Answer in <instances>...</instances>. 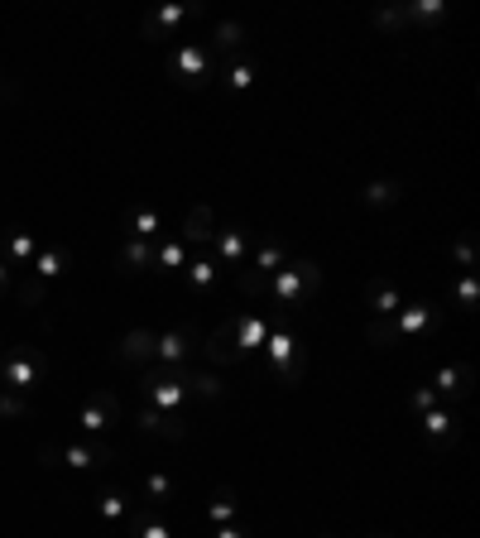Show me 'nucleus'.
I'll list each match as a JSON object with an SVG mask.
<instances>
[{
	"mask_svg": "<svg viewBox=\"0 0 480 538\" xmlns=\"http://www.w3.org/2000/svg\"><path fill=\"white\" fill-rule=\"evenodd\" d=\"M164 231V217L154 207H130L125 212V241H154Z\"/></svg>",
	"mask_w": 480,
	"mask_h": 538,
	"instance_id": "nucleus-15",
	"label": "nucleus"
},
{
	"mask_svg": "<svg viewBox=\"0 0 480 538\" xmlns=\"http://www.w3.org/2000/svg\"><path fill=\"white\" fill-rule=\"evenodd\" d=\"M178 236H183L188 245H197V250L207 255V250H212V236H216V217H212V207H207V202H197V207L188 212V221L178 226Z\"/></svg>",
	"mask_w": 480,
	"mask_h": 538,
	"instance_id": "nucleus-11",
	"label": "nucleus"
},
{
	"mask_svg": "<svg viewBox=\"0 0 480 538\" xmlns=\"http://www.w3.org/2000/svg\"><path fill=\"white\" fill-rule=\"evenodd\" d=\"M116 423H120V399L111 390H96L92 399L77 409V428H82L87 438H106Z\"/></svg>",
	"mask_w": 480,
	"mask_h": 538,
	"instance_id": "nucleus-5",
	"label": "nucleus"
},
{
	"mask_svg": "<svg viewBox=\"0 0 480 538\" xmlns=\"http://www.w3.org/2000/svg\"><path fill=\"white\" fill-rule=\"evenodd\" d=\"M116 462V447L106 438H87V442H44L39 447V466L58 471V466H72V471H106Z\"/></svg>",
	"mask_w": 480,
	"mask_h": 538,
	"instance_id": "nucleus-1",
	"label": "nucleus"
},
{
	"mask_svg": "<svg viewBox=\"0 0 480 538\" xmlns=\"http://www.w3.org/2000/svg\"><path fill=\"white\" fill-rule=\"evenodd\" d=\"M154 342H159V332H149V327H130V332L120 337V346H116V361L120 366H135V370L154 366Z\"/></svg>",
	"mask_w": 480,
	"mask_h": 538,
	"instance_id": "nucleus-7",
	"label": "nucleus"
},
{
	"mask_svg": "<svg viewBox=\"0 0 480 538\" xmlns=\"http://www.w3.org/2000/svg\"><path fill=\"white\" fill-rule=\"evenodd\" d=\"M365 298H370V308L380 318H399V308H404V294L394 284H365Z\"/></svg>",
	"mask_w": 480,
	"mask_h": 538,
	"instance_id": "nucleus-19",
	"label": "nucleus"
},
{
	"mask_svg": "<svg viewBox=\"0 0 480 538\" xmlns=\"http://www.w3.org/2000/svg\"><path fill=\"white\" fill-rule=\"evenodd\" d=\"M456 265H461V269H476V255H471V245H466V241L456 245Z\"/></svg>",
	"mask_w": 480,
	"mask_h": 538,
	"instance_id": "nucleus-31",
	"label": "nucleus"
},
{
	"mask_svg": "<svg viewBox=\"0 0 480 538\" xmlns=\"http://www.w3.org/2000/svg\"><path fill=\"white\" fill-rule=\"evenodd\" d=\"M0 241H5V250H10V269H29V265H34V255H39L34 231H24V226H5V231H0Z\"/></svg>",
	"mask_w": 480,
	"mask_h": 538,
	"instance_id": "nucleus-13",
	"label": "nucleus"
},
{
	"mask_svg": "<svg viewBox=\"0 0 480 538\" xmlns=\"http://www.w3.org/2000/svg\"><path fill=\"white\" fill-rule=\"evenodd\" d=\"M288 265V250L284 245H255V255L245 260V269H255L260 279H269L274 269H284Z\"/></svg>",
	"mask_w": 480,
	"mask_h": 538,
	"instance_id": "nucleus-21",
	"label": "nucleus"
},
{
	"mask_svg": "<svg viewBox=\"0 0 480 538\" xmlns=\"http://www.w3.org/2000/svg\"><path fill=\"white\" fill-rule=\"evenodd\" d=\"M375 538H389V534H375Z\"/></svg>",
	"mask_w": 480,
	"mask_h": 538,
	"instance_id": "nucleus-34",
	"label": "nucleus"
},
{
	"mask_svg": "<svg viewBox=\"0 0 480 538\" xmlns=\"http://www.w3.org/2000/svg\"><path fill=\"white\" fill-rule=\"evenodd\" d=\"M212 538H250V534H245V529H231V524H221Z\"/></svg>",
	"mask_w": 480,
	"mask_h": 538,
	"instance_id": "nucleus-33",
	"label": "nucleus"
},
{
	"mask_svg": "<svg viewBox=\"0 0 480 538\" xmlns=\"http://www.w3.org/2000/svg\"><path fill=\"white\" fill-rule=\"evenodd\" d=\"M255 245H260L255 241V231H245V226H226L221 236H212V250H207V255H212L216 269H231V274H236V269H245V255H250Z\"/></svg>",
	"mask_w": 480,
	"mask_h": 538,
	"instance_id": "nucleus-4",
	"label": "nucleus"
},
{
	"mask_svg": "<svg viewBox=\"0 0 480 538\" xmlns=\"http://www.w3.org/2000/svg\"><path fill=\"white\" fill-rule=\"evenodd\" d=\"M10 284H15V269L0 260V298H5V289H10Z\"/></svg>",
	"mask_w": 480,
	"mask_h": 538,
	"instance_id": "nucleus-32",
	"label": "nucleus"
},
{
	"mask_svg": "<svg viewBox=\"0 0 480 538\" xmlns=\"http://www.w3.org/2000/svg\"><path fill=\"white\" fill-rule=\"evenodd\" d=\"M120 265H125V274H144V269H154V241H125Z\"/></svg>",
	"mask_w": 480,
	"mask_h": 538,
	"instance_id": "nucleus-23",
	"label": "nucleus"
},
{
	"mask_svg": "<svg viewBox=\"0 0 480 538\" xmlns=\"http://www.w3.org/2000/svg\"><path fill=\"white\" fill-rule=\"evenodd\" d=\"M183 274H188V289H192V298H197V303H207V298L216 294V284H221V269L212 265V255L192 260V265L183 269Z\"/></svg>",
	"mask_w": 480,
	"mask_h": 538,
	"instance_id": "nucleus-14",
	"label": "nucleus"
},
{
	"mask_svg": "<svg viewBox=\"0 0 480 538\" xmlns=\"http://www.w3.org/2000/svg\"><path fill=\"white\" fill-rule=\"evenodd\" d=\"M197 356H202V361H207L216 375H221V370L245 366V356L236 351V337H231V327H207V332H202V342H197Z\"/></svg>",
	"mask_w": 480,
	"mask_h": 538,
	"instance_id": "nucleus-6",
	"label": "nucleus"
},
{
	"mask_svg": "<svg viewBox=\"0 0 480 538\" xmlns=\"http://www.w3.org/2000/svg\"><path fill=\"white\" fill-rule=\"evenodd\" d=\"M154 269L159 274H183L188 269V241L178 236V226H164L159 236H154Z\"/></svg>",
	"mask_w": 480,
	"mask_h": 538,
	"instance_id": "nucleus-8",
	"label": "nucleus"
},
{
	"mask_svg": "<svg viewBox=\"0 0 480 538\" xmlns=\"http://www.w3.org/2000/svg\"><path fill=\"white\" fill-rule=\"evenodd\" d=\"M480 303V279H476V269H461V279H456V308H476Z\"/></svg>",
	"mask_w": 480,
	"mask_h": 538,
	"instance_id": "nucleus-25",
	"label": "nucleus"
},
{
	"mask_svg": "<svg viewBox=\"0 0 480 538\" xmlns=\"http://www.w3.org/2000/svg\"><path fill=\"white\" fill-rule=\"evenodd\" d=\"M207 514H212L216 524H231V519H236V490H231V486L216 490L212 500H207Z\"/></svg>",
	"mask_w": 480,
	"mask_h": 538,
	"instance_id": "nucleus-24",
	"label": "nucleus"
},
{
	"mask_svg": "<svg viewBox=\"0 0 480 538\" xmlns=\"http://www.w3.org/2000/svg\"><path fill=\"white\" fill-rule=\"evenodd\" d=\"M202 15H207L202 5H164V10L144 15V34H154V39H173V29L183 25V20H202Z\"/></svg>",
	"mask_w": 480,
	"mask_h": 538,
	"instance_id": "nucleus-9",
	"label": "nucleus"
},
{
	"mask_svg": "<svg viewBox=\"0 0 480 538\" xmlns=\"http://www.w3.org/2000/svg\"><path fill=\"white\" fill-rule=\"evenodd\" d=\"M135 423H140L144 433H154L159 442H183L188 438V423H183V418H173V414H159L154 404H140Z\"/></svg>",
	"mask_w": 480,
	"mask_h": 538,
	"instance_id": "nucleus-10",
	"label": "nucleus"
},
{
	"mask_svg": "<svg viewBox=\"0 0 480 538\" xmlns=\"http://www.w3.org/2000/svg\"><path fill=\"white\" fill-rule=\"evenodd\" d=\"M125 510H130V495H125L120 486H101V490H96V514H101L106 524H116Z\"/></svg>",
	"mask_w": 480,
	"mask_h": 538,
	"instance_id": "nucleus-22",
	"label": "nucleus"
},
{
	"mask_svg": "<svg viewBox=\"0 0 480 538\" xmlns=\"http://www.w3.org/2000/svg\"><path fill=\"white\" fill-rule=\"evenodd\" d=\"M408 409H413V414H428V409H437V390H432V385L413 390V394H408Z\"/></svg>",
	"mask_w": 480,
	"mask_h": 538,
	"instance_id": "nucleus-29",
	"label": "nucleus"
},
{
	"mask_svg": "<svg viewBox=\"0 0 480 538\" xmlns=\"http://www.w3.org/2000/svg\"><path fill=\"white\" fill-rule=\"evenodd\" d=\"M178 500V481L164 476V471H149L144 476V505H154V510H168Z\"/></svg>",
	"mask_w": 480,
	"mask_h": 538,
	"instance_id": "nucleus-18",
	"label": "nucleus"
},
{
	"mask_svg": "<svg viewBox=\"0 0 480 538\" xmlns=\"http://www.w3.org/2000/svg\"><path fill=\"white\" fill-rule=\"evenodd\" d=\"M365 342L370 346H399V332H394V318H370V327H365Z\"/></svg>",
	"mask_w": 480,
	"mask_h": 538,
	"instance_id": "nucleus-26",
	"label": "nucleus"
},
{
	"mask_svg": "<svg viewBox=\"0 0 480 538\" xmlns=\"http://www.w3.org/2000/svg\"><path fill=\"white\" fill-rule=\"evenodd\" d=\"M168 77L178 82V87H188V92H207L216 82V53L212 44H197V39H183L178 49L168 53Z\"/></svg>",
	"mask_w": 480,
	"mask_h": 538,
	"instance_id": "nucleus-2",
	"label": "nucleus"
},
{
	"mask_svg": "<svg viewBox=\"0 0 480 538\" xmlns=\"http://www.w3.org/2000/svg\"><path fill=\"white\" fill-rule=\"evenodd\" d=\"M188 394H197V399H207V404H221V399H226V380H221L216 370H192Z\"/></svg>",
	"mask_w": 480,
	"mask_h": 538,
	"instance_id": "nucleus-20",
	"label": "nucleus"
},
{
	"mask_svg": "<svg viewBox=\"0 0 480 538\" xmlns=\"http://www.w3.org/2000/svg\"><path fill=\"white\" fill-rule=\"evenodd\" d=\"M20 414H29V404H24V394H0V418H20Z\"/></svg>",
	"mask_w": 480,
	"mask_h": 538,
	"instance_id": "nucleus-30",
	"label": "nucleus"
},
{
	"mask_svg": "<svg viewBox=\"0 0 480 538\" xmlns=\"http://www.w3.org/2000/svg\"><path fill=\"white\" fill-rule=\"evenodd\" d=\"M63 269H68V245L63 241H48L44 250H39V255H34V265H29V274H34V279H58V274H63Z\"/></svg>",
	"mask_w": 480,
	"mask_h": 538,
	"instance_id": "nucleus-16",
	"label": "nucleus"
},
{
	"mask_svg": "<svg viewBox=\"0 0 480 538\" xmlns=\"http://www.w3.org/2000/svg\"><path fill=\"white\" fill-rule=\"evenodd\" d=\"M423 428H428L432 438H456V414L452 409H428L423 414Z\"/></svg>",
	"mask_w": 480,
	"mask_h": 538,
	"instance_id": "nucleus-27",
	"label": "nucleus"
},
{
	"mask_svg": "<svg viewBox=\"0 0 480 538\" xmlns=\"http://www.w3.org/2000/svg\"><path fill=\"white\" fill-rule=\"evenodd\" d=\"M44 375H48L44 351H34V346H10V351H0V390L29 394Z\"/></svg>",
	"mask_w": 480,
	"mask_h": 538,
	"instance_id": "nucleus-3",
	"label": "nucleus"
},
{
	"mask_svg": "<svg viewBox=\"0 0 480 538\" xmlns=\"http://www.w3.org/2000/svg\"><path fill=\"white\" fill-rule=\"evenodd\" d=\"M437 313H442V308H432V303H404V308H399V318H394L399 342H404V337H423V332H432Z\"/></svg>",
	"mask_w": 480,
	"mask_h": 538,
	"instance_id": "nucleus-12",
	"label": "nucleus"
},
{
	"mask_svg": "<svg viewBox=\"0 0 480 538\" xmlns=\"http://www.w3.org/2000/svg\"><path fill=\"white\" fill-rule=\"evenodd\" d=\"M476 385V370L471 366H442L437 370V380H432V390L437 394H456V399H466Z\"/></svg>",
	"mask_w": 480,
	"mask_h": 538,
	"instance_id": "nucleus-17",
	"label": "nucleus"
},
{
	"mask_svg": "<svg viewBox=\"0 0 480 538\" xmlns=\"http://www.w3.org/2000/svg\"><path fill=\"white\" fill-rule=\"evenodd\" d=\"M404 197L399 183H365V207H394Z\"/></svg>",
	"mask_w": 480,
	"mask_h": 538,
	"instance_id": "nucleus-28",
	"label": "nucleus"
}]
</instances>
